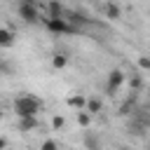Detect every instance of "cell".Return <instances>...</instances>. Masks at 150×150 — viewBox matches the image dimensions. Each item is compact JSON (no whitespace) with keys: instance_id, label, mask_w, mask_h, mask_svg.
Listing matches in <instances>:
<instances>
[{"instance_id":"7","label":"cell","mask_w":150,"mask_h":150,"mask_svg":"<svg viewBox=\"0 0 150 150\" xmlns=\"http://www.w3.org/2000/svg\"><path fill=\"white\" fill-rule=\"evenodd\" d=\"M84 110H87V112L94 117V115H98V112L103 110V101H101L98 96H89V98H87V105H84Z\"/></svg>"},{"instance_id":"1","label":"cell","mask_w":150,"mask_h":150,"mask_svg":"<svg viewBox=\"0 0 150 150\" xmlns=\"http://www.w3.org/2000/svg\"><path fill=\"white\" fill-rule=\"evenodd\" d=\"M40 110H42V101L38 96H33V94H21V96L14 98V112H16L19 120H23V117H38Z\"/></svg>"},{"instance_id":"3","label":"cell","mask_w":150,"mask_h":150,"mask_svg":"<svg viewBox=\"0 0 150 150\" xmlns=\"http://www.w3.org/2000/svg\"><path fill=\"white\" fill-rule=\"evenodd\" d=\"M45 26H47V30H52V33H77V28L70 26L63 16H47V19H45Z\"/></svg>"},{"instance_id":"17","label":"cell","mask_w":150,"mask_h":150,"mask_svg":"<svg viewBox=\"0 0 150 150\" xmlns=\"http://www.w3.org/2000/svg\"><path fill=\"white\" fill-rule=\"evenodd\" d=\"M63 127H66V120H63L61 115H54V117H52V129L59 131V129H63Z\"/></svg>"},{"instance_id":"15","label":"cell","mask_w":150,"mask_h":150,"mask_svg":"<svg viewBox=\"0 0 150 150\" xmlns=\"http://www.w3.org/2000/svg\"><path fill=\"white\" fill-rule=\"evenodd\" d=\"M0 73H2V75H7V77H9V75H14V66L0 59Z\"/></svg>"},{"instance_id":"9","label":"cell","mask_w":150,"mask_h":150,"mask_svg":"<svg viewBox=\"0 0 150 150\" xmlns=\"http://www.w3.org/2000/svg\"><path fill=\"white\" fill-rule=\"evenodd\" d=\"M75 122H77V124H80L82 129H87V127H89V124L94 122V117H91V115H89L87 110H75Z\"/></svg>"},{"instance_id":"20","label":"cell","mask_w":150,"mask_h":150,"mask_svg":"<svg viewBox=\"0 0 150 150\" xmlns=\"http://www.w3.org/2000/svg\"><path fill=\"white\" fill-rule=\"evenodd\" d=\"M0 120H2V105H0Z\"/></svg>"},{"instance_id":"2","label":"cell","mask_w":150,"mask_h":150,"mask_svg":"<svg viewBox=\"0 0 150 150\" xmlns=\"http://www.w3.org/2000/svg\"><path fill=\"white\" fill-rule=\"evenodd\" d=\"M16 14L23 23H38L40 21V9L33 0H26V2H19L16 5Z\"/></svg>"},{"instance_id":"19","label":"cell","mask_w":150,"mask_h":150,"mask_svg":"<svg viewBox=\"0 0 150 150\" xmlns=\"http://www.w3.org/2000/svg\"><path fill=\"white\" fill-rule=\"evenodd\" d=\"M5 148H7V138H5V136H0V150H5Z\"/></svg>"},{"instance_id":"8","label":"cell","mask_w":150,"mask_h":150,"mask_svg":"<svg viewBox=\"0 0 150 150\" xmlns=\"http://www.w3.org/2000/svg\"><path fill=\"white\" fill-rule=\"evenodd\" d=\"M14 45V33L9 28H0V49H7Z\"/></svg>"},{"instance_id":"6","label":"cell","mask_w":150,"mask_h":150,"mask_svg":"<svg viewBox=\"0 0 150 150\" xmlns=\"http://www.w3.org/2000/svg\"><path fill=\"white\" fill-rule=\"evenodd\" d=\"M35 129H40V120H38V117H23V120H19V131L30 134V131H35Z\"/></svg>"},{"instance_id":"23","label":"cell","mask_w":150,"mask_h":150,"mask_svg":"<svg viewBox=\"0 0 150 150\" xmlns=\"http://www.w3.org/2000/svg\"><path fill=\"white\" fill-rule=\"evenodd\" d=\"M59 150H61V148H59Z\"/></svg>"},{"instance_id":"13","label":"cell","mask_w":150,"mask_h":150,"mask_svg":"<svg viewBox=\"0 0 150 150\" xmlns=\"http://www.w3.org/2000/svg\"><path fill=\"white\" fill-rule=\"evenodd\" d=\"M47 9H49V16H63V7H61L59 0H49Z\"/></svg>"},{"instance_id":"12","label":"cell","mask_w":150,"mask_h":150,"mask_svg":"<svg viewBox=\"0 0 150 150\" xmlns=\"http://www.w3.org/2000/svg\"><path fill=\"white\" fill-rule=\"evenodd\" d=\"M66 66H68V56H66L63 52H56V54L52 56V68L61 70V68H66Z\"/></svg>"},{"instance_id":"18","label":"cell","mask_w":150,"mask_h":150,"mask_svg":"<svg viewBox=\"0 0 150 150\" xmlns=\"http://www.w3.org/2000/svg\"><path fill=\"white\" fill-rule=\"evenodd\" d=\"M138 68L141 70H150V56H145V54L138 56Z\"/></svg>"},{"instance_id":"4","label":"cell","mask_w":150,"mask_h":150,"mask_svg":"<svg viewBox=\"0 0 150 150\" xmlns=\"http://www.w3.org/2000/svg\"><path fill=\"white\" fill-rule=\"evenodd\" d=\"M124 82H127V73L120 70V68H112V70L108 73V94H115Z\"/></svg>"},{"instance_id":"11","label":"cell","mask_w":150,"mask_h":150,"mask_svg":"<svg viewBox=\"0 0 150 150\" xmlns=\"http://www.w3.org/2000/svg\"><path fill=\"white\" fill-rule=\"evenodd\" d=\"M105 16H108V19H112V21L122 19V9H120V5H115V2H108V5H105Z\"/></svg>"},{"instance_id":"5","label":"cell","mask_w":150,"mask_h":150,"mask_svg":"<svg viewBox=\"0 0 150 150\" xmlns=\"http://www.w3.org/2000/svg\"><path fill=\"white\" fill-rule=\"evenodd\" d=\"M66 103H68L70 108H75V110H84V105H87V96H84L82 91H75V94H70V96L66 98Z\"/></svg>"},{"instance_id":"16","label":"cell","mask_w":150,"mask_h":150,"mask_svg":"<svg viewBox=\"0 0 150 150\" xmlns=\"http://www.w3.org/2000/svg\"><path fill=\"white\" fill-rule=\"evenodd\" d=\"M40 150H59V143L54 138H45L42 145H40Z\"/></svg>"},{"instance_id":"14","label":"cell","mask_w":150,"mask_h":150,"mask_svg":"<svg viewBox=\"0 0 150 150\" xmlns=\"http://www.w3.org/2000/svg\"><path fill=\"white\" fill-rule=\"evenodd\" d=\"M127 80H129V87H131L134 91H138V89L143 87V77H141L138 73H131V75H127Z\"/></svg>"},{"instance_id":"21","label":"cell","mask_w":150,"mask_h":150,"mask_svg":"<svg viewBox=\"0 0 150 150\" xmlns=\"http://www.w3.org/2000/svg\"><path fill=\"white\" fill-rule=\"evenodd\" d=\"M16 2H26V0H16Z\"/></svg>"},{"instance_id":"22","label":"cell","mask_w":150,"mask_h":150,"mask_svg":"<svg viewBox=\"0 0 150 150\" xmlns=\"http://www.w3.org/2000/svg\"><path fill=\"white\" fill-rule=\"evenodd\" d=\"M145 150H150V145H148V148H145Z\"/></svg>"},{"instance_id":"10","label":"cell","mask_w":150,"mask_h":150,"mask_svg":"<svg viewBox=\"0 0 150 150\" xmlns=\"http://www.w3.org/2000/svg\"><path fill=\"white\" fill-rule=\"evenodd\" d=\"M66 21H68L70 26H75V28H80V26H84V23H87V16H84L82 12H70Z\"/></svg>"}]
</instances>
